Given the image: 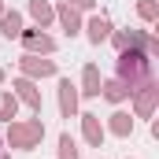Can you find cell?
<instances>
[{
    "mask_svg": "<svg viewBox=\"0 0 159 159\" xmlns=\"http://www.w3.org/2000/svg\"><path fill=\"white\" fill-rule=\"evenodd\" d=\"M19 89H22V96H26L34 107H41V100H37V93H34V85H30V81H19Z\"/></svg>",
    "mask_w": 159,
    "mask_h": 159,
    "instance_id": "obj_8",
    "label": "cell"
},
{
    "mask_svg": "<svg viewBox=\"0 0 159 159\" xmlns=\"http://www.w3.org/2000/svg\"><path fill=\"white\" fill-rule=\"evenodd\" d=\"M37 137H41V122H34V126H15V129H11V141H15L19 148H30Z\"/></svg>",
    "mask_w": 159,
    "mask_h": 159,
    "instance_id": "obj_1",
    "label": "cell"
},
{
    "mask_svg": "<svg viewBox=\"0 0 159 159\" xmlns=\"http://www.w3.org/2000/svg\"><path fill=\"white\" fill-rule=\"evenodd\" d=\"M4 34H7V37H19V34H22V19H19L15 11L4 15Z\"/></svg>",
    "mask_w": 159,
    "mask_h": 159,
    "instance_id": "obj_2",
    "label": "cell"
},
{
    "mask_svg": "<svg viewBox=\"0 0 159 159\" xmlns=\"http://www.w3.org/2000/svg\"><path fill=\"white\" fill-rule=\"evenodd\" d=\"M22 41H26V48H41V52L52 48V41H48V37H37V34H22Z\"/></svg>",
    "mask_w": 159,
    "mask_h": 159,
    "instance_id": "obj_3",
    "label": "cell"
},
{
    "mask_svg": "<svg viewBox=\"0 0 159 159\" xmlns=\"http://www.w3.org/2000/svg\"><path fill=\"white\" fill-rule=\"evenodd\" d=\"M63 22H67V34H74V30H78V19H74V11H63Z\"/></svg>",
    "mask_w": 159,
    "mask_h": 159,
    "instance_id": "obj_13",
    "label": "cell"
},
{
    "mask_svg": "<svg viewBox=\"0 0 159 159\" xmlns=\"http://www.w3.org/2000/svg\"><path fill=\"white\" fill-rule=\"evenodd\" d=\"M74 4H85V7H89V4H93V0H74Z\"/></svg>",
    "mask_w": 159,
    "mask_h": 159,
    "instance_id": "obj_16",
    "label": "cell"
},
{
    "mask_svg": "<svg viewBox=\"0 0 159 159\" xmlns=\"http://www.w3.org/2000/svg\"><path fill=\"white\" fill-rule=\"evenodd\" d=\"M122 93H126V85H122V81H111V85H107V100H119Z\"/></svg>",
    "mask_w": 159,
    "mask_h": 159,
    "instance_id": "obj_12",
    "label": "cell"
},
{
    "mask_svg": "<svg viewBox=\"0 0 159 159\" xmlns=\"http://www.w3.org/2000/svg\"><path fill=\"white\" fill-rule=\"evenodd\" d=\"M11 115H15V100L4 96V100H0V119H11Z\"/></svg>",
    "mask_w": 159,
    "mask_h": 159,
    "instance_id": "obj_9",
    "label": "cell"
},
{
    "mask_svg": "<svg viewBox=\"0 0 159 159\" xmlns=\"http://www.w3.org/2000/svg\"><path fill=\"white\" fill-rule=\"evenodd\" d=\"M70 89H74V85H70V81H63V111H67V115L74 111V93H70Z\"/></svg>",
    "mask_w": 159,
    "mask_h": 159,
    "instance_id": "obj_6",
    "label": "cell"
},
{
    "mask_svg": "<svg viewBox=\"0 0 159 159\" xmlns=\"http://www.w3.org/2000/svg\"><path fill=\"white\" fill-rule=\"evenodd\" d=\"M89 30H93V41H100V37H107V30H111V26H107V19H93V26H89Z\"/></svg>",
    "mask_w": 159,
    "mask_h": 159,
    "instance_id": "obj_4",
    "label": "cell"
},
{
    "mask_svg": "<svg viewBox=\"0 0 159 159\" xmlns=\"http://www.w3.org/2000/svg\"><path fill=\"white\" fill-rule=\"evenodd\" d=\"M59 148H63V159H78V148H74V141H70V137H63V144H59Z\"/></svg>",
    "mask_w": 159,
    "mask_h": 159,
    "instance_id": "obj_10",
    "label": "cell"
},
{
    "mask_svg": "<svg viewBox=\"0 0 159 159\" xmlns=\"http://www.w3.org/2000/svg\"><path fill=\"white\" fill-rule=\"evenodd\" d=\"M85 85H89L85 93H100V89H96V67H89V70H85Z\"/></svg>",
    "mask_w": 159,
    "mask_h": 159,
    "instance_id": "obj_11",
    "label": "cell"
},
{
    "mask_svg": "<svg viewBox=\"0 0 159 159\" xmlns=\"http://www.w3.org/2000/svg\"><path fill=\"white\" fill-rule=\"evenodd\" d=\"M115 129H119V133H126V129H129V122H126V115H115Z\"/></svg>",
    "mask_w": 159,
    "mask_h": 159,
    "instance_id": "obj_15",
    "label": "cell"
},
{
    "mask_svg": "<svg viewBox=\"0 0 159 159\" xmlns=\"http://www.w3.org/2000/svg\"><path fill=\"white\" fill-rule=\"evenodd\" d=\"M26 70H41V74H52L56 67H52L48 59H44V63H37V59H26Z\"/></svg>",
    "mask_w": 159,
    "mask_h": 159,
    "instance_id": "obj_7",
    "label": "cell"
},
{
    "mask_svg": "<svg viewBox=\"0 0 159 159\" xmlns=\"http://www.w3.org/2000/svg\"><path fill=\"white\" fill-rule=\"evenodd\" d=\"M34 15H37L41 22H44V19H48V7H44V4H41V0H34Z\"/></svg>",
    "mask_w": 159,
    "mask_h": 159,
    "instance_id": "obj_14",
    "label": "cell"
},
{
    "mask_svg": "<svg viewBox=\"0 0 159 159\" xmlns=\"http://www.w3.org/2000/svg\"><path fill=\"white\" fill-rule=\"evenodd\" d=\"M85 133H89V141H93V144H100V126H96L93 115H85Z\"/></svg>",
    "mask_w": 159,
    "mask_h": 159,
    "instance_id": "obj_5",
    "label": "cell"
}]
</instances>
